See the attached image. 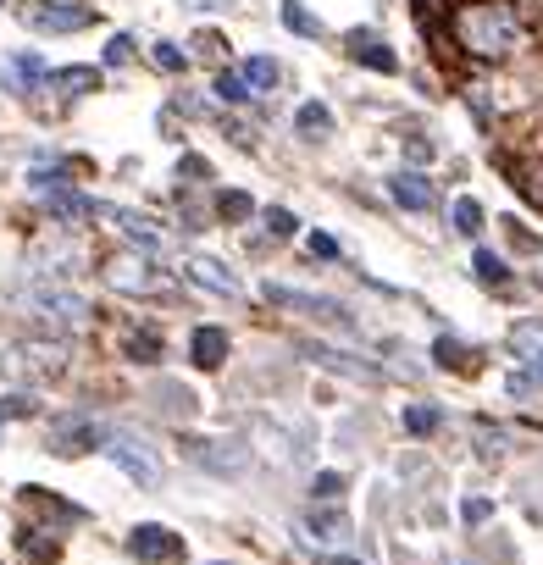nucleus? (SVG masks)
Wrapping results in <instances>:
<instances>
[{
  "mask_svg": "<svg viewBox=\"0 0 543 565\" xmlns=\"http://www.w3.org/2000/svg\"><path fill=\"white\" fill-rule=\"evenodd\" d=\"M449 39L471 61H505L521 39V23L505 0H466V6L449 12Z\"/></svg>",
  "mask_w": 543,
  "mask_h": 565,
  "instance_id": "f257e3e1",
  "label": "nucleus"
},
{
  "mask_svg": "<svg viewBox=\"0 0 543 565\" xmlns=\"http://www.w3.org/2000/svg\"><path fill=\"white\" fill-rule=\"evenodd\" d=\"M106 455L117 460L122 471H128L133 482H145V488H156L161 482V466H156V455H150L139 438H128V433H106Z\"/></svg>",
  "mask_w": 543,
  "mask_h": 565,
  "instance_id": "f03ea898",
  "label": "nucleus"
},
{
  "mask_svg": "<svg viewBox=\"0 0 543 565\" xmlns=\"http://www.w3.org/2000/svg\"><path fill=\"white\" fill-rule=\"evenodd\" d=\"M128 554H133V560H145V565H167V560H178V554H183V538L172 527L145 521V527L128 532Z\"/></svg>",
  "mask_w": 543,
  "mask_h": 565,
  "instance_id": "7ed1b4c3",
  "label": "nucleus"
},
{
  "mask_svg": "<svg viewBox=\"0 0 543 565\" xmlns=\"http://www.w3.org/2000/svg\"><path fill=\"white\" fill-rule=\"evenodd\" d=\"M106 283L111 289H122V294H156L161 289L156 277H150L145 255H111L106 261Z\"/></svg>",
  "mask_w": 543,
  "mask_h": 565,
  "instance_id": "20e7f679",
  "label": "nucleus"
},
{
  "mask_svg": "<svg viewBox=\"0 0 543 565\" xmlns=\"http://www.w3.org/2000/svg\"><path fill=\"white\" fill-rule=\"evenodd\" d=\"M95 217L117 222V228L128 233V239L139 244V250H145V255H156V250H161V228H156V222H150V217H139V211H122V205H100V200H95Z\"/></svg>",
  "mask_w": 543,
  "mask_h": 565,
  "instance_id": "39448f33",
  "label": "nucleus"
},
{
  "mask_svg": "<svg viewBox=\"0 0 543 565\" xmlns=\"http://www.w3.org/2000/svg\"><path fill=\"white\" fill-rule=\"evenodd\" d=\"M305 355H311L316 366H327V372H338V377H355V383H377V366L372 361H361V355H350V349H327V344H305Z\"/></svg>",
  "mask_w": 543,
  "mask_h": 565,
  "instance_id": "423d86ee",
  "label": "nucleus"
},
{
  "mask_svg": "<svg viewBox=\"0 0 543 565\" xmlns=\"http://www.w3.org/2000/svg\"><path fill=\"white\" fill-rule=\"evenodd\" d=\"M266 300L272 305H289V311H305V316H327V322H355L350 311L338 300H316V294H294V289H283V283H266Z\"/></svg>",
  "mask_w": 543,
  "mask_h": 565,
  "instance_id": "0eeeda50",
  "label": "nucleus"
},
{
  "mask_svg": "<svg viewBox=\"0 0 543 565\" xmlns=\"http://www.w3.org/2000/svg\"><path fill=\"white\" fill-rule=\"evenodd\" d=\"M89 23H95V12L78 6V0H56V6H39L34 12V28H45V34H78Z\"/></svg>",
  "mask_w": 543,
  "mask_h": 565,
  "instance_id": "6e6552de",
  "label": "nucleus"
},
{
  "mask_svg": "<svg viewBox=\"0 0 543 565\" xmlns=\"http://www.w3.org/2000/svg\"><path fill=\"white\" fill-rule=\"evenodd\" d=\"M34 311L56 316V322H73V327L89 322V300L73 289H34Z\"/></svg>",
  "mask_w": 543,
  "mask_h": 565,
  "instance_id": "1a4fd4ad",
  "label": "nucleus"
},
{
  "mask_svg": "<svg viewBox=\"0 0 543 565\" xmlns=\"http://www.w3.org/2000/svg\"><path fill=\"white\" fill-rule=\"evenodd\" d=\"M510 355H516V361H527L532 377L543 383V322H538V316L510 327Z\"/></svg>",
  "mask_w": 543,
  "mask_h": 565,
  "instance_id": "9d476101",
  "label": "nucleus"
},
{
  "mask_svg": "<svg viewBox=\"0 0 543 565\" xmlns=\"http://www.w3.org/2000/svg\"><path fill=\"white\" fill-rule=\"evenodd\" d=\"M189 361L200 366V372H217V366L228 361V333H222V327H194V338H189Z\"/></svg>",
  "mask_w": 543,
  "mask_h": 565,
  "instance_id": "9b49d317",
  "label": "nucleus"
},
{
  "mask_svg": "<svg viewBox=\"0 0 543 565\" xmlns=\"http://www.w3.org/2000/svg\"><path fill=\"white\" fill-rule=\"evenodd\" d=\"M183 272H189L200 289H211V294H239V277H233L222 261H211V255H189V261H183Z\"/></svg>",
  "mask_w": 543,
  "mask_h": 565,
  "instance_id": "f8f14e48",
  "label": "nucleus"
},
{
  "mask_svg": "<svg viewBox=\"0 0 543 565\" xmlns=\"http://www.w3.org/2000/svg\"><path fill=\"white\" fill-rule=\"evenodd\" d=\"M95 444H106V433H100L95 421H61L56 438H50L56 455H84V449H95Z\"/></svg>",
  "mask_w": 543,
  "mask_h": 565,
  "instance_id": "ddd939ff",
  "label": "nucleus"
},
{
  "mask_svg": "<svg viewBox=\"0 0 543 565\" xmlns=\"http://www.w3.org/2000/svg\"><path fill=\"white\" fill-rule=\"evenodd\" d=\"M39 200H45L61 222H89V217H95V200L78 194V189H67V183H61V189H39Z\"/></svg>",
  "mask_w": 543,
  "mask_h": 565,
  "instance_id": "4468645a",
  "label": "nucleus"
},
{
  "mask_svg": "<svg viewBox=\"0 0 543 565\" xmlns=\"http://www.w3.org/2000/svg\"><path fill=\"white\" fill-rule=\"evenodd\" d=\"M388 194H394L405 211H433V183H427L422 172H399V178L388 183Z\"/></svg>",
  "mask_w": 543,
  "mask_h": 565,
  "instance_id": "2eb2a0df",
  "label": "nucleus"
},
{
  "mask_svg": "<svg viewBox=\"0 0 543 565\" xmlns=\"http://www.w3.org/2000/svg\"><path fill=\"white\" fill-rule=\"evenodd\" d=\"M350 56L366 61L372 73H399V56L383 45V39H372V34H350Z\"/></svg>",
  "mask_w": 543,
  "mask_h": 565,
  "instance_id": "dca6fc26",
  "label": "nucleus"
},
{
  "mask_svg": "<svg viewBox=\"0 0 543 565\" xmlns=\"http://www.w3.org/2000/svg\"><path fill=\"white\" fill-rule=\"evenodd\" d=\"M50 84L67 89V95H95L100 73H95V67H61V73H50Z\"/></svg>",
  "mask_w": 543,
  "mask_h": 565,
  "instance_id": "f3484780",
  "label": "nucleus"
},
{
  "mask_svg": "<svg viewBox=\"0 0 543 565\" xmlns=\"http://www.w3.org/2000/svg\"><path fill=\"white\" fill-rule=\"evenodd\" d=\"M294 128H300L305 139H316V133H333V111H327L322 100H311V106L294 111Z\"/></svg>",
  "mask_w": 543,
  "mask_h": 565,
  "instance_id": "a211bd4d",
  "label": "nucleus"
},
{
  "mask_svg": "<svg viewBox=\"0 0 543 565\" xmlns=\"http://www.w3.org/2000/svg\"><path fill=\"white\" fill-rule=\"evenodd\" d=\"M449 222H455V233L477 239V233H483V205H477V200H455V205H449Z\"/></svg>",
  "mask_w": 543,
  "mask_h": 565,
  "instance_id": "6ab92c4d",
  "label": "nucleus"
},
{
  "mask_svg": "<svg viewBox=\"0 0 543 565\" xmlns=\"http://www.w3.org/2000/svg\"><path fill=\"white\" fill-rule=\"evenodd\" d=\"M278 61L272 56H250V67H244V89H278Z\"/></svg>",
  "mask_w": 543,
  "mask_h": 565,
  "instance_id": "aec40b11",
  "label": "nucleus"
},
{
  "mask_svg": "<svg viewBox=\"0 0 543 565\" xmlns=\"http://www.w3.org/2000/svg\"><path fill=\"white\" fill-rule=\"evenodd\" d=\"M471 266H477V277H483V283H494V289H505V283H510V266L499 261L494 250H477V261H471Z\"/></svg>",
  "mask_w": 543,
  "mask_h": 565,
  "instance_id": "412c9836",
  "label": "nucleus"
},
{
  "mask_svg": "<svg viewBox=\"0 0 543 565\" xmlns=\"http://www.w3.org/2000/svg\"><path fill=\"white\" fill-rule=\"evenodd\" d=\"M283 23H289L294 34H305V39H316V34H322V23H316L311 12H305L300 0H283Z\"/></svg>",
  "mask_w": 543,
  "mask_h": 565,
  "instance_id": "4be33fe9",
  "label": "nucleus"
},
{
  "mask_svg": "<svg viewBox=\"0 0 543 565\" xmlns=\"http://www.w3.org/2000/svg\"><path fill=\"white\" fill-rule=\"evenodd\" d=\"M305 532H322V543H333V538H344V532H350V521L338 516V510H322V516L305 521Z\"/></svg>",
  "mask_w": 543,
  "mask_h": 565,
  "instance_id": "5701e85b",
  "label": "nucleus"
},
{
  "mask_svg": "<svg viewBox=\"0 0 543 565\" xmlns=\"http://www.w3.org/2000/svg\"><path fill=\"white\" fill-rule=\"evenodd\" d=\"M433 355H438V366H460V372H471V349L455 344V338H438Z\"/></svg>",
  "mask_w": 543,
  "mask_h": 565,
  "instance_id": "b1692460",
  "label": "nucleus"
},
{
  "mask_svg": "<svg viewBox=\"0 0 543 565\" xmlns=\"http://www.w3.org/2000/svg\"><path fill=\"white\" fill-rule=\"evenodd\" d=\"M433 427H438V410H433V405H405V433L427 438Z\"/></svg>",
  "mask_w": 543,
  "mask_h": 565,
  "instance_id": "393cba45",
  "label": "nucleus"
},
{
  "mask_svg": "<svg viewBox=\"0 0 543 565\" xmlns=\"http://www.w3.org/2000/svg\"><path fill=\"white\" fill-rule=\"evenodd\" d=\"M211 95L228 100V106H244V100H250V89H244L239 73H217V89H211Z\"/></svg>",
  "mask_w": 543,
  "mask_h": 565,
  "instance_id": "a878e982",
  "label": "nucleus"
},
{
  "mask_svg": "<svg viewBox=\"0 0 543 565\" xmlns=\"http://www.w3.org/2000/svg\"><path fill=\"white\" fill-rule=\"evenodd\" d=\"M217 211H222V217H233V222H244V217L255 211V205H250V194L233 189V194H222V200H217Z\"/></svg>",
  "mask_w": 543,
  "mask_h": 565,
  "instance_id": "bb28decb",
  "label": "nucleus"
},
{
  "mask_svg": "<svg viewBox=\"0 0 543 565\" xmlns=\"http://www.w3.org/2000/svg\"><path fill=\"white\" fill-rule=\"evenodd\" d=\"M344 493V477L338 471H322V477H311V499H338Z\"/></svg>",
  "mask_w": 543,
  "mask_h": 565,
  "instance_id": "cd10ccee",
  "label": "nucleus"
},
{
  "mask_svg": "<svg viewBox=\"0 0 543 565\" xmlns=\"http://www.w3.org/2000/svg\"><path fill=\"white\" fill-rule=\"evenodd\" d=\"M17 416H34V399H28V394L0 399V421H17Z\"/></svg>",
  "mask_w": 543,
  "mask_h": 565,
  "instance_id": "c85d7f7f",
  "label": "nucleus"
},
{
  "mask_svg": "<svg viewBox=\"0 0 543 565\" xmlns=\"http://www.w3.org/2000/svg\"><path fill=\"white\" fill-rule=\"evenodd\" d=\"M12 73L23 78V84H39V78H45V61H39V56H17Z\"/></svg>",
  "mask_w": 543,
  "mask_h": 565,
  "instance_id": "c756f323",
  "label": "nucleus"
},
{
  "mask_svg": "<svg viewBox=\"0 0 543 565\" xmlns=\"http://www.w3.org/2000/svg\"><path fill=\"white\" fill-rule=\"evenodd\" d=\"M156 67H161V73H183V50L161 39V45H156Z\"/></svg>",
  "mask_w": 543,
  "mask_h": 565,
  "instance_id": "7c9ffc66",
  "label": "nucleus"
},
{
  "mask_svg": "<svg viewBox=\"0 0 543 565\" xmlns=\"http://www.w3.org/2000/svg\"><path fill=\"white\" fill-rule=\"evenodd\" d=\"M266 228H272V239H289V233L300 228V222H294L289 211H266Z\"/></svg>",
  "mask_w": 543,
  "mask_h": 565,
  "instance_id": "2f4dec72",
  "label": "nucleus"
},
{
  "mask_svg": "<svg viewBox=\"0 0 543 565\" xmlns=\"http://www.w3.org/2000/svg\"><path fill=\"white\" fill-rule=\"evenodd\" d=\"M128 355H133V361H156V355H161V344H156V338H128Z\"/></svg>",
  "mask_w": 543,
  "mask_h": 565,
  "instance_id": "473e14b6",
  "label": "nucleus"
},
{
  "mask_svg": "<svg viewBox=\"0 0 543 565\" xmlns=\"http://www.w3.org/2000/svg\"><path fill=\"white\" fill-rule=\"evenodd\" d=\"M128 56H133V39H128V34H117V39L106 45V67H122Z\"/></svg>",
  "mask_w": 543,
  "mask_h": 565,
  "instance_id": "72a5a7b5",
  "label": "nucleus"
},
{
  "mask_svg": "<svg viewBox=\"0 0 543 565\" xmlns=\"http://www.w3.org/2000/svg\"><path fill=\"white\" fill-rule=\"evenodd\" d=\"M488 510H494L488 499H466V505H460V516H466L471 527H477V521H488Z\"/></svg>",
  "mask_w": 543,
  "mask_h": 565,
  "instance_id": "f704fd0d",
  "label": "nucleus"
},
{
  "mask_svg": "<svg viewBox=\"0 0 543 565\" xmlns=\"http://www.w3.org/2000/svg\"><path fill=\"white\" fill-rule=\"evenodd\" d=\"M194 45H200V56H222V50H228V45H222V34H200Z\"/></svg>",
  "mask_w": 543,
  "mask_h": 565,
  "instance_id": "c9c22d12",
  "label": "nucleus"
},
{
  "mask_svg": "<svg viewBox=\"0 0 543 565\" xmlns=\"http://www.w3.org/2000/svg\"><path fill=\"white\" fill-rule=\"evenodd\" d=\"M311 255H338V244L327 233H311Z\"/></svg>",
  "mask_w": 543,
  "mask_h": 565,
  "instance_id": "e433bc0d",
  "label": "nucleus"
},
{
  "mask_svg": "<svg viewBox=\"0 0 543 565\" xmlns=\"http://www.w3.org/2000/svg\"><path fill=\"white\" fill-rule=\"evenodd\" d=\"M322 565H355V560H322Z\"/></svg>",
  "mask_w": 543,
  "mask_h": 565,
  "instance_id": "4c0bfd02",
  "label": "nucleus"
}]
</instances>
